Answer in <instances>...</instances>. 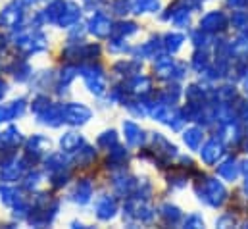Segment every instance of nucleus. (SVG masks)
I'll list each match as a JSON object with an SVG mask.
<instances>
[{
  "label": "nucleus",
  "instance_id": "1",
  "mask_svg": "<svg viewBox=\"0 0 248 229\" xmlns=\"http://www.w3.org/2000/svg\"><path fill=\"white\" fill-rule=\"evenodd\" d=\"M225 196H227V193H225V189H223V185H221L219 181L208 179V181L204 183V191H202V196H200V198H204L208 204L219 206V204L225 200Z\"/></svg>",
  "mask_w": 248,
  "mask_h": 229
},
{
  "label": "nucleus",
  "instance_id": "2",
  "mask_svg": "<svg viewBox=\"0 0 248 229\" xmlns=\"http://www.w3.org/2000/svg\"><path fill=\"white\" fill-rule=\"evenodd\" d=\"M221 152H223V147H221V143H219L217 139L208 141V143L204 145V148L200 150L202 160H204L206 164H214V162H217V158L221 156Z\"/></svg>",
  "mask_w": 248,
  "mask_h": 229
},
{
  "label": "nucleus",
  "instance_id": "3",
  "mask_svg": "<svg viewBox=\"0 0 248 229\" xmlns=\"http://www.w3.org/2000/svg\"><path fill=\"white\" fill-rule=\"evenodd\" d=\"M202 29L204 31H217V29H223L225 27V16L219 14V12H212L208 14L204 19H202Z\"/></svg>",
  "mask_w": 248,
  "mask_h": 229
},
{
  "label": "nucleus",
  "instance_id": "4",
  "mask_svg": "<svg viewBox=\"0 0 248 229\" xmlns=\"http://www.w3.org/2000/svg\"><path fill=\"white\" fill-rule=\"evenodd\" d=\"M219 175L223 177V179H229V181H233L237 175H239V166H237V162L235 160H227L225 164H221L219 166Z\"/></svg>",
  "mask_w": 248,
  "mask_h": 229
},
{
  "label": "nucleus",
  "instance_id": "5",
  "mask_svg": "<svg viewBox=\"0 0 248 229\" xmlns=\"http://www.w3.org/2000/svg\"><path fill=\"white\" fill-rule=\"evenodd\" d=\"M202 141V131L200 129H188L185 133V143L190 148H198Z\"/></svg>",
  "mask_w": 248,
  "mask_h": 229
},
{
  "label": "nucleus",
  "instance_id": "6",
  "mask_svg": "<svg viewBox=\"0 0 248 229\" xmlns=\"http://www.w3.org/2000/svg\"><path fill=\"white\" fill-rule=\"evenodd\" d=\"M181 43H183V37H181V35H170V37H168V47H170V50H177V49L181 47Z\"/></svg>",
  "mask_w": 248,
  "mask_h": 229
},
{
  "label": "nucleus",
  "instance_id": "7",
  "mask_svg": "<svg viewBox=\"0 0 248 229\" xmlns=\"http://www.w3.org/2000/svg\"><path fill=\"white\" fill-rule=\"evenodd\" d=\"M164 210H166V212H164V216H166L168 220H171V222L179 220V216H181V214H179V210H177L175 206H164Z\"/></svg>",
  "mask_w": 248,
  "mask_h": 229
},
{
  "label": "nucleus",
  "instance_id": "8",
  "mask_svg": "<svg viewBox=\"0 0 248 229\" xmlns=\"http://www.w3.org/2000/svg\"><path fill=\"white\" fill-rule=\"evenodd\" d=\"M185 226H202V220H198L196 216H190L185 222Z\"/></svg>",
  "mask_w": 248,
  "mask_h": 229
},
{
  "label": "nucleus",
  "instance_id": "9",
  "mask_svg": "<svg viewBox=\"0 0 248 229\" xmlns=\"http://www.w3.org/2000/svg\"><path fill=\"white\" fill-rule=\"evenodd\" d=\"M245 4H247V0H229V6H233V8H241Z\"/></svg>",
  "mask_w": 248,
  "mask_h": 229
},
{
  "label": "nucleus",
  "instance_id": "10",
  "mask_svg": "<svg viewBox=\"0 0 248 229\" xmlns=\"http://www.w3.org/2000/svg\"><path fill=\"white\" fill-rule=\"evenodd\" d=\"M243 172L247 173V177H248V160L245 162V164H243Z\"/></svg>",
  "mask_w": 248,
  "mask_h": 229
},
{
  "label": "nucleus",
  "instance_id": "11",
  "mask_svg": "<svg viewBox=\"0 0 248 229\" xmlns=\"http://www.w3.org/2000/svg\"><path fill=\"white\" fill-rule=\"evenodd\" d=\"M248 73V71H247ZM245 87H247V91H248V75H247V79H245Z\"/></svg>",
  "mask_w": 248,
  "mask_h": 229
},
{
  "label": "nucleus",
  "instance_id": "12",
  "mask_svg": "<svg viewBox=\"0 0 248 229\" xmlns=\"http://www.w3.org/2000/svg\"><path fill=\"white\" fill-rule=\"evenodd\" d=\"M247 191H248V183H247Z\"/></svg>",
  "mask_w": 248,
  "mask_h": 229
}]
</instances>
